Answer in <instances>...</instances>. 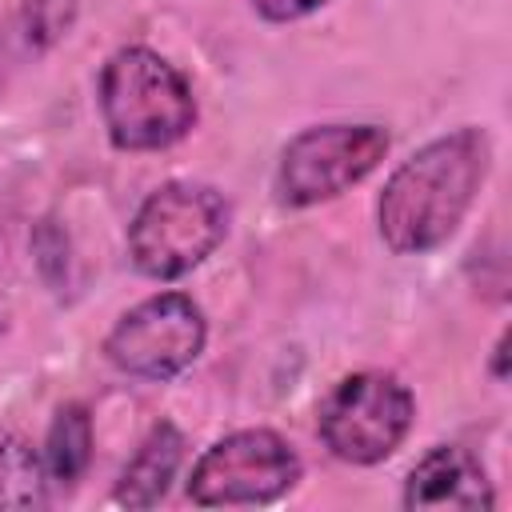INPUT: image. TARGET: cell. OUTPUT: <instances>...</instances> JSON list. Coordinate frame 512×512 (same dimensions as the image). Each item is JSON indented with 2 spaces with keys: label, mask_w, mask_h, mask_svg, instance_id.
I'll return each instance as SVG.
<instances>
[{
  "label": "cell",
  "mask_w": 512,
  "mask_h": 512,
  "mask_svg": "<svg viewBox=\"0 0 512 512\" xmlns=\"http://www.w3.org/2000/svg\"><path fill=\"white\" fill-rule=\"evenodd\" d=\"M208 340L204 312L184 292H160L128 308L116 328L104 336V356L140 380H172L180 376Z\"/></svg>",
  "instance_id": "cell-7"
},
{
  "label": "cell",
  "mask_w": 512,
  "mask_h": 512,
  "mask_svg": "<svg viewBox=\"0 0 512 512\" xmlns=\"http://www.w3.org/2000/svg\"><path fill=\"white\" fill-rule=\"evenodd\" d=\"M416 416L412 392L388 372H352L320 404V440L344 464L388 460Z\"/></svg>",
  "instance_id": "cell-4"
},
{
  "label": "cell",
  "mask_w": 512,
  "mask_h": 512,
  "mask_svg": "<svg viewBox=\"0 0 512 512\" xmlns=\"http://www.w3.org/2000/svg\"><path fill=\"white\" fill-rule=\"evenodd\" d=\"M496 492L480 460L456 444L432 448L404 480V508H480L488 512Z\"/></svg>",
  "instance_id": "cell-8"
},
{
  "label": "cell",
  "mask_w": 512,
  "mask_h": 512,
  "mask_svg": "<svg viewBox=\"0 0 512 512\" xmlns=\"http://www.w3.org/2000/svg\"><path fill=\"white\" fill-rule=\"evenodd\" d=\"M320 4H328V0H252V8H256L264 20H272V24H288V20H300V16L316 12Z\"/></svg>",
  "instance_id": "cell-12"
},
{
  "label": "cell",
  "mask_w": 512,
  "mask_h": 512,
  "mask_svg": "<svg viewBox=\"0 0 512 512\" xmlns=\"http://www.w3.org/2000/svg\"><path fill=\"white\" fill-rule=\"evenodd\" d=\"M88 460H92V416L84 404H64L48 428L44 468L56 484H76Z\"/></svg>",
  "instance_id": "cell-10"
},
{
  "label": "cell",
  "mask_w": 512,
  "mask_h": 512,
  "mask_svg": "<svg viewBox=\"0 0 512 512\" xmlns=\"http://www.w3.org/2000/svg\"><path fill=\"white\" fill-rule=\"evenodd\" d=\"M492 376L504 384L508 380V332H500L496 348H492Z\"/></svg>",
  "instance_id": "cell-13"
},
{
  "label": "cell",
  "mask_w": 512,
  "mask_h": 512,
  "mask_svg": "<svg viewBox=\"0 0 512 512\" xmlns=\"http://www.w3.org/2000/svg\"><path fill=\"white\" fill-rule=\"evenodd\" d=\"M300 480V456L272 428H240L216 440L188 476V496L200 508L272 504Z\"/></svg>",
  "instance_id": "cell-6"
},
{
  "label": "cell",
  "mask_w": 512,
  "mask_h": 512,
  "mask_svg": "<svg viewBox=\"0 0 512 512\" xmlns=\"http://www.w3.org/2000/svg\"><path fill=\"white\" fill-rule=\"evenodd\" d=\"M184 460V436L176 424L160 420L136 448V456L124 464L116 480V500L128 508H152L164 500L168 484L176 480V468Z\"/></svg>",
  "instance_id": "cell-9"
},
{
  "label": "cell",
  "mask_w": 512,
  "mask_h": 512,
  "mask_svg": "<svg viewBox=\"0 0 512 512\" xmlns=\"http://www.w3.org/2000/svg\"><path fill=\"white\" fill-rule=\"evenodd\" d=\"M380 124H320L292 136L276 164V192L292 208H312L360 184L388 156Z\"/></svg>",
  "instance_id": "cell-5"
},
{
  "label": "cell",
  "mask_w": 512,
  "mask_h": 512,
  "mask_svg": "<svg viewBox=\"0 0 512 512\" xmlns=\"http://www.w3.org/2000/svg\"><path fill=\"white\" fill-rule=\"evenodd\" d=\"M228 232V204L216 188L172 180L156 188L128 224V256L148 280H176L200 268Z\"/></svg>",
  "instance_id": "cell-3"
},
{
  "label": "cell",
  "mask_w": 512,
  "mask_h": 512,
  "mask_svg": "<svg viewBox=\"0 0 512 512\" xmlns=\"http://www.w3.org/2000/svg\"><path fill=\"white\" fill-rule=\"evenodd\" d=\"M100 112L120 152H160L192 132L196 96L160 52L132 44L100 72Z\"/></svg>",
  "instance_id": "cell-2"
},
{
  "label": "cell",
  "mask_w": 512,
  "mask_h": 512,
  "mask_svg": "<svg viewBox=\"0 0 512 512\" xmlns=\"http://www.w3.org/2000/svg\"><path fill=\"white\" fill-rule=\"evenodd\" d=\"M492 160L484 128H456L412 152L376 200L380 240L396 256H424L440 248L468 216Z\"/></svg>",
  "instance_id": "cell-1"
},
{
  "label": "cell",
  "mask_w": 512,
  "mask_h": 512,
  "mask_svg": "<svg viewBox=\"0 0 512 512\" xmlns=\"http://www.w3.org/2000/svg\"><path fill=\"white\" fill-rule=\"evenodd\" d=\"M48 468L28 440H0V508H40L48 504Z\"/></svg>",
  "instance_id": "cell-11"
}]
</instances>
